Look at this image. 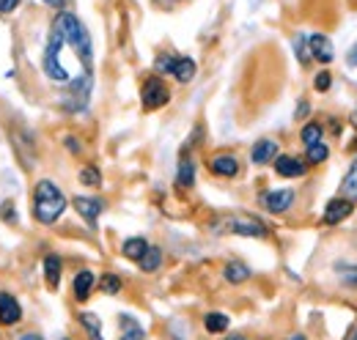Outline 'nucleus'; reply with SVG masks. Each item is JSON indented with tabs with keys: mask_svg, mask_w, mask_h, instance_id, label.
Here are the masks:
<instances>
[{
	"mask_svg": "<svg viewBox=\"0 0 357 340\" xmlns=\"http://www.w3.org/2000/svg\"><path fill=\"white\" fill-rule=\"evenodd\" d=\"M52 31L61 36L63 47H69V49L75 52V58L80 61V66L86 69V75H91V69H93V44H91V36H89V31H86V25H83L75 14L63 11V14H58V20L52 22Z\"/></svg>",
	"mask_w": 357,
	"mask_h": 340,
	"instance_id": "nucleus-1",
	"label": "nucleus"
},
{
	"mask_svg": "<svg viewBox=\"0 0 357 340\" xmlns=\"http://www.w3.org/2000/svg\"><path fill=\"white\" fill-rule=\"evenodd\" d=\"M63 209H66V198L58 190V184H52L50 178H42L36 184V192H33V214H36V219L42 225H52L55 219H61Z\"/></svg>",
	"mask_w": 357,
	"mask_h": 340,
	"instance_id": "nucleus-2",
	"label": "nucleus"
},
{
	"mask_svg": "<svg viewBox=\"0 0 357 340\" xmlns=\"http://www.w3.org/2000/svg\"><path fill=\"white\" fill-rule=\"evenodd\" d=\"M212 231H215V233H234V236H250V239L267 236V225H264L259 217L245 214V212L220 214V217L212 222Z\"/></svg>",
	"mask_w": 357,
	"mask_h": 340,
	"instance_id": "nucleus-3",
	"label": "nucleus"
},
{
	"mask_svg": "<svg viewBox=\"0 0 357 340\" xmlns=\"http://www.w3.org/2000/svg\"><path fill=\"white\" fill-rule=\"evenodd\" d=\"M91 88H93V77H91V75H83V77L72 80V83H69V93H66V99H63V107H66L69 113L86 110V107H89Z\"/></svg>",
	"mask_w": 357,
	"mask_h": 340,
	"instance_id": "nucleus-4",
	"label": "nucleus"
},
{
	"mask_svg": "<svg viewBox=\"0 0 357 340\" xmlns=\"http://www.w3.org/2000/svg\"><path fill=\"white\" fill-rule=\"evenodd\" d=\"M168 99H171V91H168V85L162 83L160 77H149L143 83V91H140L143 110H160V107L168 105Z\"/></svg>",
	"mask_w": 357,
	"mask_h": 340,
	"instance_id": "nucleus-5",
	"label": "nucleus"
},
{
	"mask_svg": "<svg viewBox=\"0 0 357 340\" xmlns=\"http://www.w3.org/2000/svg\"><path fill=\"white\" fill-rule=\"evenodd\" d=\"M157 72H168L174 75L178 83H190L195 77V61L192 58H157Z\"/></svg>",
	"mask_w": 357,
	"mask_h": 340,
	"instance_id": "nucleus-6",
	"label": "nucleus"
},
{
	"mask_svg": "<svg viewBox=\"0 0 357 340\" xmlns=\"http://www.w3.org/2000/svg\"><path fill=\"white\" fill-rule=\"evenodd\" d=\"M261 203H264V209L272 214L289 212L291 203H294V190H272V192H267V195L261 198Z\"/></svg>",
	"mask_w": 357,
	"mask_h": 340,
	"instance_id": "nucleus-7",
	"label": "nucleus"
},
{
	"mask_svg": "<svg viewBox=\"0 0 357 340\" xmlns=\"http://www.w3.org/2000/svg\"><path fill=\"white\" fill-rule=\"evenodd\" d=\"M355 209V201H349V198H335V201H330L327 203V209H324V225H338V222H344L349 214Z\"/></svg>",
	"mask_w": 357,
	"mask_h": 340,
	"instance_id": "nucleus-8",
	"label": "nucleus"
},
{
	"mask_svg": "<svg viewBox=\"0 0 357 340\" xmlns=\"http://www.w3.org/2000/svg\"><path fill=\"white\" fill-rule=\"evenodd\" d=\"M305 170H308V165L297 157H286V154L275 157V173L283 178H300V176H305Z\"/></svg>",
	"mask_w": 357,
	"mask_h": 340,
	"instance_id": "nucleus-9",
	"label": "nucleus"
},
{
	"mask_svg": "<svg viewBox=\"0 0 357 340\" xmlns=\"http://www.w3.org/2000/svg\"><path fill=\"white\" fill-rule=\"evenodd\" d=\"M308 49H311V58L321 61V63H330L335 58V47H333V42L324 33H313L311 39H308Z\"/></svg>",
	"mask_w": 357,
	"mask_h": 340,
	"instance_id": "nucleus-10",
	"label": "nucleus"
},
{
	"mask_svg": "<svg viewBox=\"0 0 357 340\" xmlns=\"http://www.w3.org/2000/svg\"><path fill=\"white\" fill-rule=\"evenodd\" d=\"M275 157H278V143L275 140H259L256 146H253V151H250V160H253V165H269V162H275Z\"/></svg>",
	"mask_w": 357,
	"mask_h": 340,
	"instance_id": "nucleus-11",
	"label": "nucleus"
},
{
	"mask_svg": "<svg viewBox=\"0 0 357 340\" xmlns=\"http://www.w3.org/2000/svg\"><path fill=\"white\" fill-rule=\"evenodd\" d=\"M75 209H77V214H80L89 225H96V219H99V214L105 209V203H102L99 198H75Z\"/></svg>",
	"mask_w": 357,
	"mask_h": 340,
	"instance_id": "nucleus-12",
	"label": "nucleus"
},
{
	"mask_svg": "<svg viewBox=\"0 0 357 340\" xmlns=\"http://www.w3.org/2000/svg\"><path fill=\"white\" fill-rule=\"evenodd\" d=\"M212 173L215 176H223V178H234L236 173H239V160L234 157V154H218L215 160H212Z\"/></svg>",
	"mask_w": 357,
	"mask_h": 340,
	"instance_id": "nucleus-13",
	"label": "nucleus"
},
{
	"mask_svg": "<svg viewBox=\"0 0 357 340\" xmlns=\"http://www.w3.org/2000/svg\"><path fill=\"white\" fill-rule=\"evenodd\" d=\"M22 318V307L11 294H0V321L3 324H17Z\"/></svg>",
	"mask_w": 357,
	"mask_h": 340,
	"instance_id": "nucleus-14",
	"label": "nucleus"
},
{
	"mask_svg": "<svg viewBox=\"0 0 357 340\" xmlns=\"http://www.w3.org/2000/svg\"><path fill=\"white\" fill-rule=\"evenodd\" d=\"M176 184H178V187H184V190H190V187L195 184V162H192V157H187V154L178 160Z\"/></svg>",
	"mask_w": 357,
	"mask_h": 340,
	"instance_id": "nucleus-15",
	"label": "nucleus"
},
{
	"mask_svg": "<svg viewBox=\"0 0 357 340\" xmlns=\"http://www.w3.org/2000/svg\"><path fill=\"white\" fill-rule=\"evenodd\" d=\"M93 283H96L93 272H89V269L77 272V277H75V297L80 299V302H86V299L91 297V288H93Z\"/></svg>",
	"mask_w": 357,
	"mask_h": 340,
	"instance_id": "nucleus-16",
	"label": "nucleus"
},
{
	"mask_svg": "<svg viewBox=\"0 0 357 340\" xmlns=\"http://www.w3.org/2000/svg\"><path fill=\"white\" fill-rule=\"evenodd\" d=\"M121 335H119V340H143L146 338V332H143V327L135 321L132 316H121Z\"/></svg>",
	"mask_w": 357,
	"mask_h": 340,
	"instance_id": "nucleus-17",
	"label": "nucleus"
},
{
	"mask_svg": "<svg viewBox=\"0 0 357 340\" xmlns=\"http://www.w3.org/2000/svg\"><path fill=\"white\" fill-rule=\"evenodd\" d=\"M223 275H225V280H228V283L239 286V283H245V280L250 277V269H248L245 263H239V261H231V263L223 269Z\"/></svg>",
	"mask_w": 357,
	"mask_h": 340,
	"instance_id": "nucleus-18",
	"label": "nucleus"
},
{
	"mask_svg": "<svg viewBox=\"0 0 357 340\" xmlns=\"http://www.w3.org/2000/svg\"><path fill=\"white\" fill-rule=\"evenodd\" d=\"M146 250H149V242H146V239H140V236L127 239V242H124V247H121V253L127 255L130 261H140V258L146 255Z\"/></svg>",
	"mask_w": 357,
	"mask_h": 340,
	"instance_id": "nucleus-19",
	"label": "nucleus"
},
{
	"mask_svg": "<svg viewBox=\"0 0 357 340\" xmlns=\"http://www.w3.org/2000/svg\"><path fill=\"white\" fill-rule=\"evenodd\" d=\"M45 277L50 288H58V283H61V261L55 255L45 258Z\"/></svg>",
	"mask_w": 357,
	"mask_h": 340,
	"instance_id": "nucleus-20",
	"label": "nucleus"
},
{
	"mask_svg": "<svg viewBox=\"0 0 357 340\" xmlns=\"http://www.w3.org/2000/svg\"><path fill=\"white\" fill-rule=\"evenodd\" d=\"M228 316L225 313H206V318H204V327H206V332H212V335H218V332H225L228 330Z\"/></svg>",
	"mask_w": 357,
	"mask_h": 340,
	"instance_id": "nucleus-21",
	"label": "nucleus"
},
{
	"mask_svg": "<svg viewBox=\"0 0 357 340\" xmlns=\"http://www.w3.org/2000/svg\"><path fill=\"white\" fill-rule=\"evenodd\" d=\"M137 263H140V269H143V272H157V269H160V263H162V250H160V247H149L146 255H143Z\"/></svg>",
	"mask_w": 357,
	"mask_h": 340,
	"instance_id": "nucleus-22",
	"label": "nucleus"
},
{
	"mask_svg": "<svg viewBox=\"0 0 357 340\" xmlns=\"http://www.w3.org/2000/svg\"><path fill=\"white\" fill-rule=\"evenodd\" d=\"M341 192H344V198H349V201H357V160L352 162V168H349V173L344 176Z\"/></svg>",
	"mask_w": 357,
	"mask_h": 340,
	"instance_id": "nucleus-23",
	"label": "nucleus"
},
{
	"mask_svg": "<svg viewBox=\"0 0 357 340\" xmlns=\"http://www.w3.org/2000/svg\"><path fill=\"white\" fill-rule=\"evenodd\" d=\"M80 321H83V327L91 332V338L102 340V321H99L93 313H83V316H80Z\"/></svg>",
	"mask_w": 357,
	"mask_h": 340,
	"instance_id": "nucleus-24",
	"label": "nucleus"
},
{
	"mask_svg": "<svg viewBox=\"0 0 357 340\" xmlns=\"http://www.w3.org/2000/svg\"><path fill=\"white\" fill-rule=\"evenodd\" d=\"M321 134H324V132H321L319 124H305L303 132H300V137H303V143H305V146H316V143H321Z\"/></svg>",
	"mask_w": 357,
	"mask_h": 340,
	"instance_id": "nucleus-25",
	"label": "nucleus"
},
{
	"mask_svg": "<svg viewBox=\"0 0 357 340\" xmlns=\"http://www.w3.org/2000/svg\"><path fill=\"white\" fill-rule=\"evenodd\" d=\"M330 157V148H327V143H316V146H308V162L311 165H319V162H324Z\"/></svg>",
	"mask_w": 357,
	"mask_h": 340,
	"instance_id": "nucleus-26",
	"label": "nucleus"
},
{
	"mask_svg": "<svg viewBox=\"0 0 357 340\" xmlns=\"http://www.w3.org/2000/svg\"><path fill=\"white\" fill-rule=\"evenodd\" d=\"M338 275H341V283L349 286V288H357V263H349V266H338Z\"/></svg>",
	"mask_w": 357,
	"mask_h": 340,
	"instance_id": "nucleus-27",
	"label": "nucleus"
},
{
	"mask_svg": "<svg viewBox=\"0 0 357 340\" xmlns=\"http://www.w3.org/2000/svg\"><path fill=\"white\" fill-rule=\"evenodd\" d=\"M99 286H102V291H105V294H119V291H121V280H119L116 275H105Z\"/></svg>",
	"mask_w": 357,
	"mask_h": 340,
	"instance_id": "nucleus-28",
	"label": "nucleus"
},
{
	"mask_svg": "<svg viewBox=\"0 0 357 340\" xmlns=\"http://www.w3.org/2000/svg\"><path fill=\"white\" fill-rule=\"evenodd\" d=\"M80 181L89 184V187H99V184H102V176H99V170L89 165V168L80 170Z\"/></svg>",
	"mask_w": 357,
	"mask_h": 340,
	"instance_id": "nucleus-29",
	"label": "nucleus"
},
{
	"mask_svg": "<svg viewBox=\"0 0 357 340\" xmlns=\"http://www.w3.org/2000/svg\"><path fill=\"white\" fill-rule=\"evenodd\" d=\"M313 88H316L319 93L330 91V88H333V75H330V72H319V75H316V80H313Z\"/></svg>",
	"mask_w": 357,
	"mask_h": 340,
	"instance_id": "nucleus-30",
	"label": "nucleus"
},
{
	"mask_svg": "<svg viewBox=\"0 0 357 340\" xmlns=\"http://www.w3.org/2000/svg\"><path fill=\"white\" fill-rule=\"evenodd\" d=\"M294 47H297V58H300V63H308V61H311V49H308L305 36H297V39H294Z\"/></svg>",
	"mask_w": 357,
	"mask_h": 340,
	"instance_id": "nucleus-31",
	"label": "nucleus"
},
{
	"mask_svg": "<svg viewBox=\"0 0 357 340\" xmlns=\"http://www.w3.org/2000/svg\"><path fill=\"white\" fill-rule=\"evenodd\" d=\"M17 3H20V0H0V14L14 11V8H17Z\"/></svg>",
	"mask_w": 357,
	"mask_h": 340,
	"instance_id": "nucleus-32",
	"label": "nucleus"
},
{
	"mask_svg": "<svg viewBox=\"0 0 357 340\" xmlns=\"http://www.w3.org/2000/svg\"><path fill=\"white\" fill-rule=\"evenodd\" d=\"M347 63H349V66H357V44L352 47V49H349V55H347Z\"/></svg>",
	"mask_w": 357,
	"mask_h": 340,
	"instance_id": "nucleus-33",
	"label": "nucleus"
},
{
	"mask_svg": "<svg viewBox=\"0 0 357 340\" xmlns=\"http://www.w3.org/2000/svg\"><path fill=\"white\" fill-rule=\"evenodd\" d=\"M308 102H300V107H297V118H303V116H308Z\"/></svg>",
	"mask_w": 357,
	"mask_h": 340,
	"instance_id": "nucleus-34",
	"label": "nucleus"
},
{
	"mask_svg": "<svg viewBox=\"0 0 357 340\" xmlns=\"http://www.w3.org/2000/svg\"><path fill=\"white\" fill-rule=\"evenodd\" d=\"M66 143H69V151H80V140H75V137H66Z\"/></svg>",
	"mask_w": 357,
	"mask_h": 340,
	"instance_id": "nucleus-35",
	"label": "nucleus"
},
{
	"mask_svg": "<svg viewBox=\"0 0 357 340\" xmlns=\"http://www.w3.org/2000/svg\"><path fill=\"white\" fill-rule=\"evenodd\" d=\"M45 3H50V6H55V8H61V6H63V0H45Z\"/></svg>",
	"mask_w": 357,
	"mask_h": 340,
	"instance_id": "nucleus-36",
	"label": "nucleus"
},
{
	"mask_svg": "<svg viewBox=\"0 0 357 340\" xmlns=\"http://www.w3.org/2000/svg\"><path fill=\"white\" fill-rule=\"evenodd\" d=\"M20 340H42V338H39V335H22Z\"/></svg>",
	"mask_w": 357,
	"mask_h": 340,
	"instance_id": "nucleus-37",
	"label": "nucleus"
},
{
	"mask_svg": "<svg viewBox=\"0 0 357 340\" xmlns=\"http://www.w3.org/2000/svg\"><path fill=\"white\" fill-rule=\"evenodd\" d=\"M228 340H248V338H242V335H231Z\"/></svg>",
	"mask_w": 357,
	"mask_h": 340,
	"instance_id": "nucleus-38",
	"label": "nucleus"
},
{
	"mask_svg": "<svg viewBox=\"0 0 357 340\" xmlns=\"http://www.w3.org/2000/svg\"><path fill=\"white\" fill-rule=\"evenodd\" d=\"M289 340H305V338H303V335H291Z\"/></svg>",
	"mask_w": 357,
	"mask_h": 340,
	"instance_id": "nucleus-39",
	"label": "nucleus"
},
{
	"mask_svg": "<svg viewBox=\"0 0 357 340\" xmlns=\"http://www.w3.org/2000/svg\"><path fill=\"white\" fill-rule=\"evenodd\" d=\"M352 340H357V332H355V335H352Z\"/></svg>",
	"mask_w": 357,
	"mask_h": 340,
	"instance_id": "nucleus-40",
	"label": "nucleus"
},
{
	"mask_svg": "<svg viewBox=\"0 0 357 340\" xmlns=\"http://www.w3.org/2000/svg\"><path fill=\"white\" fill-rule=\"evenodd\" d=\"M355 127H357V113H355Z\"/></svg>",
	"mask_w": 357,
	"mask_h": 340,
	"instance_id": "nucleus-41",
	"label": "nucleus"
}]
</instances>
